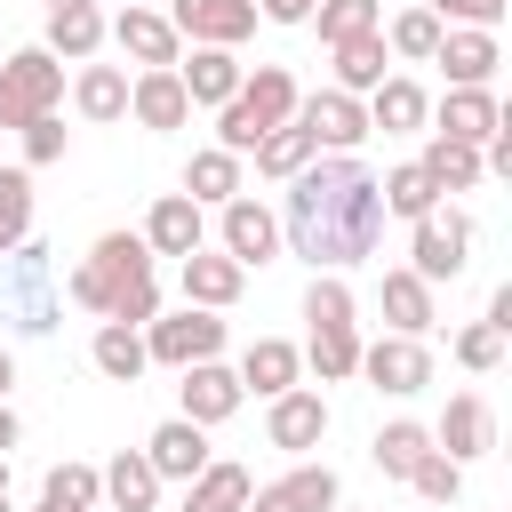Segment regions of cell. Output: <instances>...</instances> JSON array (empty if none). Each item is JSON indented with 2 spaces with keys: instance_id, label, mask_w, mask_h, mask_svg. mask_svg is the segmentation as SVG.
<instances>
[{
  "instance_id": "1",
  "label": "cell",
  "mask_w": 512,
  "mask_h": 512,
  "mask_svg": "<svg viewBox=\"0 0 512 512\" xmlns=\"http://www.w3.org/2000/svg\"><path fill=\"white\" fill-rule=\"evenodd\" d=\"M280 240L312 264V272H352L376 256L384 240V192L368 176V160L352 152H312L296 176H288V208H280Z\"/></svg>"
},
{
  "instance_id": "2",
  "label": "cell",
  "mask_w": 512,
  "mask_h": 512,
  "mask_svg": "<svg viewBox=\"0 0 512 512\" xmlns=\"http://www.w3.org/2000/svg\"><path fill=\"white\" fill-rule=\"evenodd\" d=\"M64 296L88 304V312H104V320H128V328L160 320V288H152V248H144V232H104V240L72 264Z\"/></svg>"
},
{
  "instance_id": "3",
  "label": "cell",
  "mask_w": 512,
  "mask_h": 512,
  "mask_svg": "<svg viewBox=\"0 0 512 512\" xmlns=\"http://www.w3.org/2000/svg\"><path fill=\"white\" fill-rule=\"evenodd\" d=\"M296 96H304V88H296V72H288V64H256V72H240V88L216 104V144L248 160L264 128L296 120Z\"/></svg>"
},
{
  "instance_id": "4",
  "label": "cell",
  "mask_w": 512,
  "mask_h": 512,
  "mask_svg": "<svg viewBox=\"0 0 512 512\" xmlns=\"http://www.w3.org/2000/svg\"><path fill=\"white\" fill-rule=\"evenodd\" d=\"M64 320V288H56V256L40 240H16L0 256V328L16 336H48Z\"/></svg>"
},
{
  "instance_id": "5",
  "label": "cell",
  "mask_w": 512,
  "mask_h": 512,
  "mask_svg": "<svg viewBox=\"0 0 512 512\" xmlns=\"http://www.w3.org/2000/svg\"><path fill=\"white\" fill-rule=\"evenodd\" d=\"M56 96H64V64H56L48 48L0 56V128H24V120H40V112H56Z\"/></svg>"
},
{
  "instance_id": "6",
  "label": "cell",
  "mask_w": 512,
  "mask_h": 512,
  "mask_svg": "<svg viewBox=\"0 0 512 512\" xmlns=\"http://www.w3.org/2000/svg\"><path fill=\"white\" fill-rule=\"evenodd\" d=\"M464 264H472V216H456V208L416 216V232H408V272H416L424 288H440V280H456Z\"/></svg>"
},
{
  "instance_id": "7",
  "label": "cell",
  "mask_w": 512,
  "mask_h": 512,
  "mask_svg": "<svg viewBox=\"0 0 512 512\" xmlns=\"http://www.w3.org/2000/svg\"><path fill=\"white\" fill-rule=\"evenodd\" d=\"M144 352H152L160 368L216 360V352H224V320H216V312H200V304H184L176 320H144Z\"/></svg>"
},
{
  "instance_id": "8",
  "label": "cell",
  "mask_w": 512,
  "mask_h": 512,
  "mask_svg": "<svg viewBox=\"0 0 512 512\" xmlns=\"http://www.w3.org/2000/svg\"><path fill=\"white\" fill-rule=\"evenodd\" d=\"M296 128H304L320 152H360V136H368V104L344 96V88H312V96H296Z\"/></svg>"
},
{
  "instance_id": "9",
  "label": "cell",
  "mask_w": 512,
  "mask_h": 512,
  "mask_svg": "<svg viewBox=\"0 0 512 512\" xmlns=\"http://www.w3.org/2000/svg\"><path fill=\"white\" fill-rule=\"evenodd\" d=\"M352 376H368L376 392L408 400V392L432 384V352H424V336H376V344H360V368Z\"/></svg>"
},
{
  "instance_id": "10",
  "label": "cell",
  "mask_w": 512,
  "mask_h": 512,
  "mask_svg": "<svg viewBox=\"0 0 512 512\" xmlns=\"http://www.w3.org/2000/svg\"><path fill=\"white\" fill-rule=\"evenodd\" d=\"M168 24H176V40H192V48H240V40L256 32V0H176Z\"/></svg>"
},
{
  "instance_id": "11",
  "label": "cell",
  "mask_w": 512,
  "mask_h": 512,
  "mask_svg": "<svg viewBox=\"0 0 512 512\" xmlns=\"http://www.w3.org/2000/svg\"><path fill=\"white\" fill-rule=\"evenodd\" d=\"M224 256H232L240 272H256V264H272V256H280V216H272L264 200H248V192H232V200H224Z\"/></svg>"
},
{
  "instance_id": "12",
  "label": "cell",
  "mask_w": 512,
  "mask_h": 512,
  "mask_svg": "<svg viewBox=\"0 0 512 512\" xmlns=\"http://www.w3.org/2000/svg\"><path fill=\"white\" fill-rule=\"evenodd\" d=\"M176 280H184V304H200V312H224V304H240V288H248V272L224 256V248H192V256H176Z\"/></svg>"
},
{
  "instance_id": "13",
  "label": "cell",
  "mask_w": 512,
  "mask_h": 512,
  "mask_svg": "<svg viewBox=\"0 0 512 512\" xmlns=\"http://www.w3.org/2000/svg\"><path fill=\"white\" fill-rule=\"evenodd\" d=\"M264 440H272V448H288V456H304V448H320V440H328V400H320V392H304V384H288V392H272V416H264Z\"/></svg>"
},
{
  "instance_id": "14",
  "label": "cell",
  "mask_w": 512,
  "mask_h": 512,
  "mask_svg": "<svg viewBox=\"0 0 512 512\" xmlns=\"http://www.w3.org/2000/svg\"><path fill=\"white\" fill-rule=\"evenodd\" d=\"M128 112H136V128H152V136L184 128V120H192V96H184L176 64H152V72H136V80H128Z\"/></svg>"
},
{
  "instance_id": "15",
  "label": "cell",
  "mask_w": 512,
  "mask_h": 512,
  "mask_svg": "<svg viewBox=\"0 0 512 512\" xmlns=\"http://www.w3.org/2000/svg\"><path fill=\"white\" fill-rule=\"evenodd\" d=\"M176 376H184L176 392H184V416H192V424H224V416H240V400H248V392H240V368H224V360H192V368H176Z\"/></svg>"
},
{
  "instance_id": "16",
  "label": "cell",
  "mask_w": 512,
  "mask_h": 512,
  "mask_svg": "<svg viewBox=\"0 0 512 512\" xmlns=\"http://www.w3.org/2000/svg\"><path fill=\"white\" fill-rule=\"evenodd\" d=\"M432 448L456 456V464L488 456V448H496V416H488V400H480V392H456V400L440 408V424H432Z\"/></svg>"
},
{
  "instance_id": "17",
  "label": "cell",
  "mask_w": 512,
  "mask_h": 512,
  "mask_svg": "<svg viewBox=\"0 0 512 512\" xmlns=\"http://www.w3.org/2000/svg\"><path fill=\"white\" fill-rule=\"evenodd\" d=\"M104 32H112L120 56H136L144 72H152V64H184V40H176V24H168L160 8H120Z\"/></svg>"
},
{
  "instance_id": "18",
  "label": "cell",
  "mask_w": 512,
  "mask_h": 512,
  "mask_svg": "<svg viewBox=\"0 0 512 512\" xmlns=\"http://www.w3.org/2000/svg\"><path fill=\"white\" fill-rule=\"evenodd\" d=\"M432 64H448V88H488V80H496V64H504V48H496V32L448 24V32H440V48H432Z\"/></svg>"
},
{
  "instance_id": "19",
  "label": "cell",
  "mask_w": 512,
  "mask_h": 512,
  "mask_svg": "<svg viewBox=\"0 0 512 512\" xmlns=\"http://www.w3.org/2000/svg\"><path fill=\"white\" fill-rule=\"evenodd\" d=\"M200 240H208L200 200H192V192H160L152 216H144V248H152V256H192Z\"/></svg>"
},
{
  "instance_id": "20",
  "label": "cell",
  "mask_w": 512,
  "mask_h": 512,
  "mask_svg": "<svg viewBox=\"0 0 512 512\" xmlns=\"http://www.w3.org/2000/svg\"><path fill=\"white\" fill-rule=\"evenodd\" d=\"M344 488H336V472L328 464H296L288 480H272V488H248V512H328Z\"/></svg>"
},
{
  "instance_id": "21",
  "label": "cell",
  "mask_w": 512,
  "mask_h": 512,
  "mask_svg": "<svg viewBox=\"0 0 512 512\" xmlns=\"http://www.w3.org/2000/svg\"><path fill=\"white\" fill-rule=\"evenodd\" d=\"M144 464H152L160 480H192V472L208 464V424H192V416H168V424L144 440Z\"/></svg>"
},
{
  "instance_id": "22",
  "label": "cell",
  "mask_w": 512,
  "mask_h": 512,
  "mask_svg": "<svg viewBox=\"0 0 512 512\" xmlns=\"http://www.w3.org/2000/svg\"><path fill=\"white\" fill-rule=\"evenodd\" d=\"M296 376H304V352H296L288 336H256V344L240 352V392H256V400L288 392Z\"/></svg>"
},
{
  "instance_id": "23",
  "label": "cell",
  "mask_w": 512,
  "mask_h": 512,
  "mask_svg": "<svg viewBox=\"0 0 512 512\" xmlns=\"http://www.w3.org/2000/svg\"><path fill=\"white\" fill-rule=\"evenodd\" d=\"M248 464H224V456H208L192 480H184V512H248Z\"/></svg>"
},
{
  "instance_id": "24",
  "label": "cell",
  "mask_w": 512,
  "mask_h": 512,
  "mask_svg": "<svg viewBox=\"0 0 512 512\" xmlns=\"http://www.w3.org/2000/svg\"><path fill=\"white\" fill-rule=\"evenodd\" d=\"M496 120H504V104H496L488 88H448V96H440V128H432V136L488 144V136H496Z\"/></svg>"
},
{
  "instance_id": "25",
  "label": "cell",
  "mask_w": 512,
  "mask_h": 512,
  "mask_svg": "<svg viewBox=\"0 0 512 512\" xmlns=\"http://www.w3.org/2000/svg\"><path fill=\"white\" fill-rule=\"evenodd\" d=\"M96 480H104V504H112V512H152V504H160V472L144 464V448H120Z\"/></svg>"
},
{
  "instance_id": "26",
  "label": "cell",
  "mask_w": 512,
  "mask_h": 512,
  "mask_svg": "<svg viewBox=\"0 0 512 512\" xmlns=\"http://www.w3.org/2000/svg\"><path fill=\"white\" fill-rule=\"evenodd\" d=\"M56 64H88L104 48V8H48V40H40Z\"/></svg>"
},
{
  "instance_id": "27",
  "label": "cell",
  "mask_w": 512,
  "mask_h": 512,
  "mask_svg": "<svg viewBox=\"0 0 512 512\" xmlns=\"http://www.w3.org/2000/svg\"><path fill=\"white\" fill-rule=\"evenodd\" d=\"M424 88L416 80H400V72H384L376 88H368V128H384V136H408V128H424Z\"/></svg>"
},
{
  "instance_id": "28",
  "label": "cell",
  "mask_w": 512,
  "mask_h": 512,
  "mask_svg": "<svg viewBox=\"0 0 512 512\" xmlns=\"http://www.w3.org/2000/svg\"><path fill=\"white\" fill-rule=\"evenodd\" d=\"M88 360H96V376H112V384H136V376L152 368L144 328H128V320H104V328H96V344H88Z\"/></svg>"
},
{
  "instance_id": "29",
  "label": "cell",
  "mask_w": 512,
  "mask_h": 512,
  "mask_svg": "<svg viewBox=\"0 0 512 512\" xmlns=\"http://www.w3.org/2000/svg\"><path fill=\"white\" fill-rule=\"evenodd\" d=\"M240 72H248V64H240L232 48H192V64H176V80H184L192 104H224V96L240 88Z\"/></svg>"
},
{
  "instance_id": "30",
  "label": "cell",
  "mask_w": 512,
  "mask_h": 512,
  "mask_svg": "<svg viewBox=\"0 0 512 512\" xmlns=\"http://www.w3.org/2000/svg\"><path fill=\"white\" fill-rule=\"evenodd\" d=\"M72 104H80V120H128V72L120 64H80Z\"/></svg>"
},
{
  "instance_id": "31",
  "label": "cell",
  "mask_w": 512,
  "mask_h": 512,
  "mask_svg": "<svg viewBox=\"0 0 512 512\" xmlns=\"http://www.w3.org/2000/svg\"><path fill=\"white\" fill-rule=\"evenodd\" d=\"M184 192H192L200 208H224V200L240 192V152H224V144L192 152V160H184Z\"/></svg>"
},
{
  "instance_id": "32",
  "label": "cell",
  "mask_w": 512,
  "mask_h": 512,
  "mask_svg": "<svg viewBox=\"0 0 512 512\" xmlns=\"http://www.w3.org/2000/svg\"><path fill=\"white\" fill-rule=\"evenodd\" d=\"M384 320H392V336H424V328H432V288H424L408 264L384 272Z\"/></svg>"
},
{
  "instance_id": "33",
  "label": "cell",
  "mask_w": 512,
  "mask_h": 512,
  "mask_svg": "<svg viewBox=\"0 0 512 512\" xmlns=\"http://www.w3.org/2000/svg\"><path fill=\"white\" fill-rule=\"evenodd\" d=\"M416 168H424V176H432L440 192H472V184L488 176V168H480V144H456V136H432Z\"/></svg>"
},
{
  "instance_id": "34",
  "label": "cell",
  "mask_w": 512,
  "mask_h": 512,
  "mask_svg": "<svg viewBox=\"0 0 512 512\" xmlns=\"http://www.w3.org/2000/svg\"><path fill=\"white\" fill-rule=\"evenodd\" d=\"M312 152H320V144H312L296 120H280V128H264V136H256V152H248V160H256V176H280V184H288Z\"/></svg>"
},
{
  "instance_id": "35",
  "label": "cell",
  "mask_w": 512,
  "mask_h": 512,
  "mask_svg": "<svg viewBox=\"0 0 512 512\" xmlns=\"http://www.w3.org/2000/svg\"><path fill=\"white\" fill-rule=\"evenodd\" d=\"M376 80H384V32L336 40V88H344V96H368Z\"/></svg>"
},
{
  "instance_id": "36",
  "label": "cell",
  "mask_w": 512,
  "mask_h": 512,
  "mask_svg": "<svg viewBox=\"0 0 512 512\" xmlns=\"http://www.w3.org/2000/svg\"><path fill=\"white\" fill-rule=\"evenodd\" d=\"M376 192H384V216H408V224L440 208V184H432L416 160H408V168H392V176H376Z\"/></svg>"
},
{
  "instance_id": "37",
  "label": "cell",
  "mask_w": 512,
  "mask_h": 512,
  "mask_svg": "<svg viewBox=\"0 0 512 512\" xmlns=\"http://www.w3.org/2000/svg\"><path fill=\"white\" fill-rule=\"evenodd\" d=\"M424 448H432V432H424V424H408V416H400V424H384V432L368 440V456H376V472H384V480H408Z\"/></svg>"
},
{
  "instance_id": "38",
  "label": "cell",
  "mask_w": 512,
  "mask_h": 512,
  "mask_svg": "<svg viewBox=\"0 0 512 512\" xmlns=\"http://www.w3.org/2000/svg\"><path fill=\"white\" fill-rule=\"evenodd\" d=\"M304 360L320 368V384H344V376L360 368V320H352V328H312Z\"/></svg>"
},
{
  "instance_id": "39",
  "label": "cell",
  "mask_w": 512,
  "mask_h": 512,
  "mask_svg": "<svg viewBox=\"0 0 512 512\" xmlns=\"http://www.w3.org/2000/svg\"><path fill=\"white\" fill-rule=\"evenodd\" d=\"M40 496L64 504V512H96L104 480H96V464H48V472H40Z\"/></svg>"
},
{
  "instance_id": "40",
  "label": "cell",
  "mask_w": 512,
  "mask_h": 512,
  "mask_svg": "<svg viewBox=\"0 0 512 512\" xmlns=\"http://www.w3.org/2000/svg\"><path fill=\"white\" fill-rule=\"evenodd\" d=\"M328 48L336 40H360V32H376V0H312V16H304Z\"/></svg>"
},
{
  "instance_id": "41",
  "label": "cell",
  "mask_w": 512,
  "mask_h": 512,
  "mask_svg": "<svg viewBox=\"0 0 512 512\" xmlns=\"http://www.w3.org/2000/svg\"><path fill=\"white\" fill-rule=\"evenodd\" d=\"M440 32H448V24H440L432 8H400V16H392V32H384V48H392V56H416V64H432Z\"/></svg>"
},
{
  "instance_id": "42",
  "label": "cell",
  "mask_w": 512,
  "mask_h": 512,
  "mask_svg": "<svg viewBox=\"0 0 512 512\" xmlns=\"http://www.w3.org/2000/svg\"><path fill=\"white\" fill-rule=\"evenodd\" d=\"M32 240V176L24 168H0V256Z\"/></svg>"
},
{
  "instance_id": "43",
  "label": "cell",
  "mask_w": 512,
  "mask_h": 512,
  "mask_svg": "<svg viewBox=\"0 0 512 512\" xmlns=\"http://www.w3.org/2000/svg\"><path fill=\"white\" fill-rule=\"evenodd\" d=\"M304 320H312V328H352V288H344V272H312Z\"/></svg>"
},
{
  "instance_id": "44",
  "label": "cell",
  "mask_w": 512,
  "mask_h": 512,
  "mask_svg": "<svg viewBox=\"0 0 512 512\" xmlns=\"http://www.w3.org/2000/svg\"><path fill=\"white\" fill-rule=\"evenodd\" d=\"M408 488H416L424 504H456V496H464V464H456V456H440V448H424V456H416V472H408Z\"/></svg>"
},
{
  "instance_id": "45",
  "label": "cell",
  "mask_w": 512,
  "mask_h": 512,
  "mask_svg": "<svg viewBox=\"0 0 512 512\" xmlns=\"http://www.w3.org/2000/svg\"><path fill=\"white\" fill-rule=\"evenodd\" d=\"M456 360H464L472 376H488V368L504 360V328H488V320H472V328H456Z\"/></svg>"
},
{
  "instance_id": "46",
  "label": "cell",
  "mask_w": 512,
  "mask_h": 512,
  "mask_svg": "<svg viewBox=\"0 0 512 512\" xmlns=\"http://www.w3.org/2000/svg\"><path fill=\"white\" fill-rule=\"evenodd\" d=\"M424 8H432L440 24H472V32H496L512 0H424Z\"/></svg>"
},
{
  "instance_id": "47",
  "label": "cell",
  "mask_w": 512,
  "mask_h": 512,
  "mask_svg": "<svg viewBox=\"0 0 512 512\" xmlns=\"http://www.w3.org/2000/svg\"><path fill=\"white\" fill-rule=\"evenodd\" d=\"M16 136H24V160H32V168H48V160H64V120H56V112H40V120H24Z\"/></svg>"
},
{
  "instance_id": "48",
  "label": "cell",
  "mask_w": 512,
  "mask_h": 512,
  "mask_svg": "<svg viewBox=\"0 0 512 512\" xmlns=\"http://www.w3.org/2000/svg\"><path fill=\"white\" fill-rule=\"evenodd\" d=\"M264 16H272V24H304V16H312V0H264Z\"/></svg>"
},
{
  "instance_id": "49",
  "label": "cell",
  "mask_w": 512,
  "mask_h": 512,
  "mask_svg": "<svg viewBox=\"0 0 512 512\" xmlns=\"http://www.w3.org/2000/svg\"><path fill=\"white\" fill-rule=\"evenodd\" d=\"M16 448V416H8V400H0V456Z\"/></svg>"
},
{
  "instance_id": "50",
  "label": "cell",
  "mask_w": 512,
  "mask_h": 512,
  "mask_svg": "<svg viewBox=\"0 0 512 512\" xmlns=\"http://www.w3.org/2000/svg\"><path fill=\"white\" fill-rule=\"evenodd\" d=\"M8 384H16V360H8V344H0V400H8Z\"/></svg>"
},
{
  "instance_id": "51",
  "label": "cell",
  "mask_w": 512,
  "mask_h": 512,
  "mask_svg": "<svg viewBox=\"0 0 512 512\" xmlns=\"http://www.w3.org/2000/svg\"><path fill=\"white\" fill-rule=\"evenodd\" d=\"M0 512H8V456H0Z\"/></svg>"
},
{
  "instance_id": "52",
  "label": "cell",
  "mask_w": 512,
  "mask_h": 512,
  "mask_svg": "<svg viewBox=\"0 0 512 512\" xmlns=\"http://www.w3.org/2000/svg\"><path fill=\"white\" fill-rule=\"evenodd\" d=\"M48 8H96V0H48Z\"/></svg>"
},
{
  "instance_id": "53",
  "label": "cell",
  "mask_w": 512,
  "mask_h": 512,
  "mask_svg": "<svg viewBox=\"0 0 512 512\" xmlns=\"http://www.w3.org/2000/svg\"><path fill=\"white\" fill-rule=\"evenodd\" d=\"M32 512H64V504H48V496H40V504H32Z\"/></svg>"
},
{
  "instance_id": "54",
  "label": "cell",
  "mask_w": 512,
  "mask_h": 512,
  "mask_svg": "<svg viewBox=\"0 0 512 512\" xmlns=\"http://www.w3.org/2000/svg\"><path fill=\"white\" fill-rule=\"evenodd\" d=\"M128 8H152V0H128Z\"/></svg>"
},
{
  "instance_id": "55",
  "label": "cell",
  "mask_w": 512,
  "mask_h": 512,
  "mask_svg": "<svg viewBox=\"0 0 512 512\" xmlns=\"http://www.w3.org/2000/svg\"><path fill=\"white\" fill-rule=\"evenodd\" d=\"M328 512H344V504H328Z\"/></svg>"
}]
</instances>
